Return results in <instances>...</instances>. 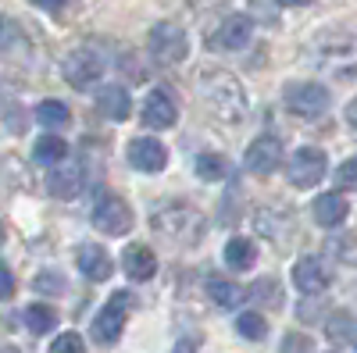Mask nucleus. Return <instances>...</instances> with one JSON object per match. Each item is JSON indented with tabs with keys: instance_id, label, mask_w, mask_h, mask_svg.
<instances>
[{
	"instance_id": "obj_1",
	"label": "nucleus",
	"mask_w": 357,
	"mask_h": 353,
	"mask_svg": "<svg viewBox=\"0 0 357 353\" xmlns=\"http://www.w3.org/2000/svg\"><path fill=\"white\" fill-rule=\"evenodd\" d=\"M200 97H204V104L211 107V114L218 118V122H240V118L247 114V90H243V82L236 79V75H229L225 68H207V72H200Z\"/></svg>"
},
{
	"instance_id": "obj_2",
	"label": "nucleus",
	"mask_w": 357,
	"mask_h": 353,
	"mask_svg": "<svg viewBox=\"0 0 357 353\" xmlns=\"http://www.w3.org/2000/svg\"><path fill=\"white\" fill-rule=\"evenodd\" d=\"M151 225H154L158 235H165V240H172L178 246H197L200 235H204V214L197 207H190V203H183V200L158 203Z\"/></svg>"
},
{
	"instance_id": "obj_3",
	"label": "nucleus",
	"mask_w": 357,
	"mask_h": 353,
	"mask_svg": "<svg viewBox=\"0 0 357 353\" xmlns=\"http://www.w3.org/2000/svg\"><path fill=\"white\" fill-rule=\"evenodd\" d=\"M146 43H151V54H154V61L158 65H183L186 61V54H190V36H186V29L183 25H175V22H158L151 29V36H146Z\"/></svg>"
},
{
	"instance_id": "obj_4",
	"label": "nucleus",
	"mask_w": 357,
	"mask_h": 353,
	"mask_svg": "<svg viewBox=\"0 0 357 353\" xmlns=\"http://www.w3.org/2000/svg\"><path fill=\"white\" fill-rule=\"evenodd\" d=\"M282 104L293 118H321L329 111V90L321 82H286Z\"/></svg>"
},
{
	"instance_id": "obj_5",
	"label": "nucleus",
	"mask_w": 357,
	"mask_h": 353,
	"mask_svg": "<svg viewBox=\"0 0 357 353\" xmlns=\"http://www.w3.org/2000/svg\"><path fill=\"white\" fill-rule=\"evenodd\" d=\"M129 307H132V297H129L126 289L122 292H111V300L93 317V343L97 346H114L118 343V336H122V329H126Z\"/></svg>"
},
{
	"instance_id": "obj_6",
	"label": "nucleus",
	"mask_w": 357,
	"mask_h": 353,
	"mask_svg": "<svg viewBox=\"0 0 357 353\" xmlns=\"http://www.w3.org/2000/svg\"><path fill=\"white\" fill-rule=\"evenodd\" d=\"M282 139L279 136H257L250 146H247V154H243V168L250 175H257V179H268V175H275L282 168Z\"/></svg>"
},
{
	"instance_id": "obj_7",
	"label": "nucleus",
	"mask_w": 357,
	"mask_h": 353,
	"mask_svg": "<svg viewBox=\"0 0 357 353\" xmlns=\"http://www.w3.org/2000/svg\"><path fill=\"white\" fill-rule=\"evenodd\" d=\"M100 75H104V61H100L97 50L79 47V50L68 54V61H65V82L72 86V90H93V86L100 82Z\"/></svg>"
},
{
	"instance_id": "obj_8",
	"label": "nucleus",
	"mask_w": 357,
	"mask_h": 353,
	"mask_svg": "<svg viewBox=\"0 0 357 353\" xmlns=\"http://www.w3.org/2000/svg\"><path fill=\"white\" fill-rule=\"evenodd\" d=\"M321 175H325V154L318 150V146H301V150L286 161V179H289V186H296V189L318 186Z\"/></svg>"
},
{
	"instance_id": "obj_9",
	"label": "nucleus",
	"mask_w": 357,
	"mask_h": 353,
	"mask_svg": "<svg viewBox=\"0 0 357 353\" xmlns=\"http://www.w3.org/2000/svg\"><path fill=\"white\" fill-rule=\"evenodd\" d=\"M93 225L104 232V235H126L132 228V207L122 200V196H114V193H104L97 200V207H93Z\"/></svg>"
},
{
	"instance_id": "obj_10",
	"label": "nucleus",
	"mask_w": 357,
	"mask_h": 353,
	"mask_svg": "<svg viewBox=\"0 0 357 353\" xmlns=\"http://www.w3.org/2000/svg\"><path fill=\"white\" fill-rule=\"evenodd\" d=\"M333 282L329 268H325L321 257H301L293 264V285L304 292V297H318V292H325Z\"/></svg>"
},
{
	"instance_id": "obj_11",
	"label": "nucleus",
	"mask_w": 357,
	"mask_h": 353,
	"mask_svg": "<svg viewBox=\"0 0 357 353\" xmlns=\"http://www.w3.org/2000/svg\"><path fill=\"white\" fill-rule=\"evenodd\" d=\"M126 157H129V164L136 168V171H161L165 164H168V150H165V143H158V139H151V136H139V139H132L129 146H126Z\"/></svg>"
},
{
	"instance_id": "obj_12",
	"label": "nucleus",
	"mask_w": 357,
	"mask_h": 353,
	"mask_svg": "<svg viewBox=\"0 0 357 353\" xmlns=\"http://www.w3.org/2000/svg\"><path fill=\"white\" fill-rule=\"evenodd\" d=\"M250 33H254V22L247 15H229L211 33V47H218V50H243L250 43Z\"/></svg>"
},
{
	"instance_id": "obj_13",
	"label": "nucleus",
	"mask_w": 357,
	"mask_h": 353,
	"mask_svg": "<svg viewBox=\"0 0 357 353\" xmlns=\"http://www.w3.org/2000/svg\"><path fill=\"white\" fill-rule=\"evenodd\" d=\"M47 189L57 196V200H75L82 193V168L75 161H61L54 164L50 175H47Z\"/></svg>"
},
{
	"instance_id": "obj_14",
	"label": "nucleus",
	"mask_w": 357,
	"mask_h": 353,
	"mask_svg": "<svg viewBox=\"0 0 357 353\" xmlns=\"http://www.w3.org/2000/svg\"><path fill=\"white\" fill-rule=\"evenodd\" d=\"M178 118V107L175 100L165 93V90H151L143 100V125L146 129H172Z\"/></svg>"
},
{
	"instance_id": "obj_15",
	"label": "nucleus",
	"mask_w": 357,
	"mask_h": 353,
	"mask_svg": "<svg viewBox=\"0 0 357 353\" xmlns=\"http://www.w3.org/2000/svg\"><path fill=\"white\" fill-rule=\"evenodd\" d=\"M122 268L132 282H146V279L158 275V257L146 243H129L126 253H122Z\"/></svg>"
},
{
	"instance_id": "obj_16",
	"label": "nucleus",
	"mask_w": 357,
	"mask_h": 353,
	"mask_svg": "<svg viewBox=\"0 0 357 353\" xmlns=\"http://www.w3.org/2000/svg\"><path fill=\"white\" fill-rule=\"evenodd\" d=\"M79 272L89 279V282H107L114 275V260L104 246H93V243H82L79 246Z\"/></svg>"
},
{
	"instance_id": "obj_17",
	"label": "nucleus",
	"mask_w": 357,
	"mask_h": 353,
	"mask_svg": "<svg viewBox=\"0 0 357 353\" xmlns=\"http://www.w3.org/2000/svg\"><path fill=\"white\" fill-rule=\"evenodd\" d=\"M311 218H314L321 228L343 225V218H347V200H343V193H321V196H314Z\"/></svg>"
},
{
	"instance_id": "obj_18",
	"label": "nucleus",
	"mask_w": 357,
	"mask_h": 353,
	"mask_svg": "<svg viewBox=\"0 0 357 353\" xmlns=\"http://www.w3.org/2000/svg\"><path fill=\"white\" fill-rule=\"evenodd\" d=\"M97 107H100V114H107V118H111V122H126L129 111H132L129 90H126V86H100V93H97Z\"/></svg>"
},
{
	"instance_id": "obj_19",
	"label": "nucleus",
	"mask_w": 357,
	"mask_h": 353,
	"mask_svg": "<svg viewBox=\"0 0 357 353\" xmlns=\"http://www.w3.org/2000/svg\"><path fill=\"white\" fill-rule=\"evenodd\" d=\"M33 157H36V164L54 168V164L68 161V143H65L61 136H54V132H43V136L36 139V146H33Z\"/></svg>"
},
{
	"instance_id": "obj_20",
	"label": "nucleus",
	"mask_w": 357,
	"mask_h": 353,
	"mask_svg": "<svg viewBox=\"0 0 357 353\" xmlns=\"http://www.w3.org/2000/svg\"><path fill=\"white\" fill-rule=\"evenodd\" d=\"M254 260H257V246L254 240H243V235H236V240L225 243V264L232 272H247L254 268Z\"/></svg>"
},
{
	"instance_id": "obj_21",
	"label": "nucleus",
	"mask_w": 357,
	"mask_h": 353,
	"mask_svg": "<svg viewBox=\"0 0 357 353\" xmlns=\"http://www.w3.org/2000/svg\"><path fill=\"white\" fill-rule=\"evenodd\" d=\"M247 300L257 304L261 311H279L282 307V285L275 279H257L250 289H247Z\"/></svg>"
},
{
	"instance_id": "obj_22",
	"label": "nucleus",
	"mask_w": 357,
	"mask_h": 353,
	"mask_svg": "<svg viewBox=\"0 0 357 353\" xmlns=\"http://www.w3.org/2000/svg\"><path fill=\"white\" fill-rule=\"evenodd\" d=\"M25 325H29V332H36V336L54 332L57 329V311L50 304H29L25 307Z\"/></svg>"
},
{
	"instance_id": "obj_23",
	"label": "nucleus",
	"mask_w": 357,
	"mask_h": 353,
	"mask_svg": "<svg viewBox=\"0 0 357 353\" xmlns=\"http://www.w3.org/2000/svg\"><path fill=\"white\" fill-rule=\"evenodd\" d=\"M36 122H43L50 129H61L72 122V111L61 100H43V104H36Z\"/></svg>"
},
{
	"instance_id": "obj_24",
	"label": "nucleus",
	"mask_w": 357,
	"mask_h": 353,
	"mask_svg": "<svg viewBox=\"0 0 357 353\" xmlns=\"http://www.w3.org/2000/svg\"><path fill=\"white\" fill-rule=\"evenodd\" d=\"M236 332H240L243 339H250V343H261L268 336V321L257 311H243L240 317H236Z\"/></svg>"
},
{
	"instance_id": "obj_25",
	"label": "nucleus",
	"mask_w": 357,
	"mask_h": 353,
	"mask_svg": "<svg viewBox=\"0 0 357 353\" xmlns=\"http://www.w3.org/2000/svg\"><path fill=\"white\" fill-rule=\"evenodd\" d=\"M207 292H211V300L218 304V307H225V311H232L236 304H240L243 300V292H240V285H232V282H211V285H207Z\"/></svg>"
},
{
	"instance_id": "obj_26",
	"label": "nucleus",
	"mask_w": 357,
	"mask_h": 353,
	"mask_svg": "<svg viewBox=\"0 0 357 353\" xmlns=\"http://www.w3.org/2000/svg\"><path fill=\"white\" fill-rule=\"evenodd\" d=\"M354 332H357V325H354V317H350V314H343V311H340V314H333V317H329V336H333L336 343H350V339L357 343V336H354Z\"/></svg>"
},
{
	"instance_id": "obj_27",
	"label": "nucleus",
	"mask_w": 357,
	"mask_h": 353,
	"mask_svg": "<svg viewBox=\"0 0 357 353\" xmlns=\"http://www.w3.org/2000/svg\"><path fill=\"white\" fill-rule=\"evenodd\" d=\"M193 168H197V175H200L204 182H215V179H222V171H225V164H222V157H218V154H200Z\"/></svg>"
},
{
	"instance_id": "obj_28",
	"label": "nucleus",
	"mask_w": 357,
	"mask_h": 353,
	"mask_svg": "<svg viewBox=\"0 0 357 353\" xmlns=\"http://www.w3.org/2000/svg\"><path fill=\"white\" fill-rule=\"evenodd\" d=\"M50 353H86V343L79 332H61L50 343Z\"/></svg>"
},
{
	"instance_id": "obj_29",
	"label": "nucleus",
	"mask_w": 357,
	"mask_h": 353,
	"mask_svg": "<svg viewBox=\"0 0 357 353\" xmlns=\"http://www.w3.org/2000/svg\"><path fill=\"white\" fill-rule=\"evenodd\" d=\"M336 186L340 189H357V157H350L336 168Z\"/></svg>"
},
{
	"instance_id": "obj_30",
	"label": "nucleus",
	"mask_w": 357,
	"mask_h": 353,
	"mask_svg": "<svg viewBox=\"0 0 357 353\" xmlns=\"http://www.w3.org/2000/svg\"><path fill=\"white\" fill-rule=\"evenodd\" d=\"M282 353H314V343H311V336H304V332H289V336L282 339Z\"/></svg>"
},
{
	"instance_id": "obj_31",
	"label": "nucleus",
	"mask_w": 357,
	"mask_h": 353,
	"mask_svg": "<svg viewBox=\"0 0 357 353\" xmlns=\"http://www.w3.org/2000/svg\"><path fill=\"white\" fill-rule=\"evenodd\" d=\"M329 246H333V253H336L340 260H347V264H357V240L343 235V240H333Z\"/></svg>"
},
{
	"instance_id": "obj_32",
	"label": "nucleus",
	"mask_w": 357,
	"mask_h": 353,
	"mask_svg": "<svg viewBox=\"0 0 357 353\" xmlns=\"http://www.w3.org/2000/svg\"><path fill=\"white\" fill-rule=\"evenodd\" d=\"M15 43H18V25L8 15H0V50H11Z\"/></svg>"
},
{
	"instance_id": "obj_33",
	"label": "nucleus",
	"mask_w": 357,
	"mask_h": 353,
	"mask_svg": "<svg viewBox=\"0 0 357 353\" xmlns=\"http://www.w3.org/2000/svg\"><path fill=\"white\" fill-rule=\"evenodd\" d=\"M15 297V275L8 264H0V300H11Z\"/></svg>"
},
{
	"instance_id": "obj_34",
	"label": "nucleus",
	"mask_w": 357,
	"mask_h": 353,
	"mask_svg": "<svg viewBox=\"0 0 357 353\" xmlns=\"http://www.w3.org/2000/svg\"><path fill=\"white\" fill-rule=\"evenodd\" d=\"M36 289L40 292H57V289H61V279H54V272H47V275L36 279Z\"/></svg>"
},
{
	"instance_id": "obj_35",
	"label": "nucleus",
	"mask_w": 357,
	"mask_h": 353,
	"mask_svg": "<svg viewBox=\"0 0 357 353\" xmlns=\"http://www.w3.org/2000/svg\"><path fill=\"white\" fill-rule=\"evenodd\" d=\"M33 4L43 11H57V8H65V0H33Z\"/></svg>"
},
{
	"instance_id": "obj_36",
	"label": "nucleus",
	"mask_w": 357,
	"mask_h": 353,
	"mask_svg": "<svg viewBox=\"0 0 357 353\" xmlns=\"http://www.w3.org/2000/svg\"><path fill=\"white\" fill-rule=\"evenodd\" d=\"M347 122H350V125L357 129V97H354V100L347 104Z\"/></svg>"
},
{
	"instance_id": "obj_37",
	"label": "nucleus",
	"mask_w": 357,
	"mask_h": 353,
	"mask_svg": "<svg viewBox=\"0 0 357 353\" xmlns=\"http://www.w3.org/2000/svg\"><path fill=\"white\" fill-rule=\"evenodd\" d=\"M275 4H282V8H304V4H311V0H275Z\"/></svg>"
},
{
	"instance_id": "obj_38",
	"label": "nucleus",
	"mask_w": 357,
	"mask_h": 353,
	"mask_svg": "<svg viewBox=\"0 0 357 353\" xmlns=\"http://www.w3.org/2000/svg\"><path fill=\"white\" fill-rule=\"evenodd\" d=\"M175 353H193V346H178Z\"/></svg>"
},
{
	"instance_id": "obj_39",
	"label": "nucleus",
	"mask_w": 357,
	"mask_h": 353,
	"mask_svg": "<svg viewBox=\"0 0 357 353\" xmlns=\"http://www.w3.org/2000/svg\"><path fill=\"white\" fill-rule=\"evenodd\" d=\"M0 246H4V225H0Z\"/></svg>"
},
{
	"instance_id": "obj_40",
	"label": "nucleus",
	"mask_w": 357,
	"mask_h": 353,
	"mask_svg": "<svg viewBox=\"0 0 357 353\" xmlns=\"http://www.w3.org/2000/svg\"><path fill=\"white\" fill-rule=\"evenodd\" d=\"M0 353H15V350H0Z\"/></svg>"
}]
</instances>
